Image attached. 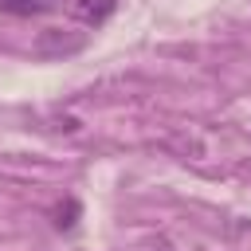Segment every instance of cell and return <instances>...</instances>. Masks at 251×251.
<instances>
[{
    "instance_id": "1",
    "label": "cell",
    "mask_w": 251,
    "mask_h": 251,
    "mask_svg": "<svg viewBox=\"0 0 251 251\" xmlns=\"http://www.w3.org/2000/svg\"><path fill=\"white\" fill-rule=\"evenodd\" d=\"M114 8H118V0H75L71 4V16L78 24H86V27H102L114 16Z\"/></svg>"
},
{
    "instance_id": "2",
    "label": "cell",
    "mask_w": 251,
    "mask_h": 251,
    "mask_svg": "<svg viewBox=\"0 0 251 251\" xmlns=\"http://www.w3.org/2000/svg\"><path fill=\"white\" fill-rule=\"evenodd\" d=\"M51 8H55L51 0H0V12H8V16H39Z\"/></svg>"
}]
</instances>
